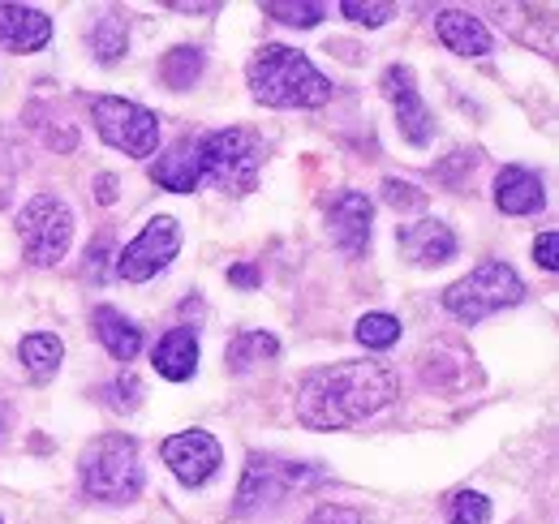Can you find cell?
<instances>
[{
	"label": "cell",
	"instance_id": "obj_16",
	"mask_svg": "<svg viewBox=\"0 0 559 524\" xmlns=\"http://www.w3.org/2000/svg\"><path fill=\"white\" fill-rule=\"evenodd\" d=\"M401 250L418 266H443L456 259V233L443 219H418L401 233Z\"/></svg>",
	"mask_w": 559,
	"mask_h": 524
},
{
	"label": "cell",
	"instance_id": "obj_23",
	"mask_svg": "<svg viewBox=\"0 0 559 524\" xmlns=\"http://www.w3.org/2000/svg\"><path fill=\"white\" fill-rule=\"evenodd\" d=\"M357 340L366 348H392L401 340V319H392V314H366V319H357Z\"/></svg>",
	"mask_w": 559,
	"mask_h": 524
},
{
	"label": "cell",
	"instance_id": "obj_25",
	"mask_svg": "<svg viewBox=\"0 0 559 524\" xmlns=\"http://www.w3.org/2000/svg\"><path fill=\"white\" fill-rule=\"evenodd\" d=\"M95 48H99V61H108V66L126 52V31H121L117 17H104V22H99V31H95Z\"/></svg>",
	"mask_w": 559,
	"mask_h": 524
},
{
	"label": "cell",
	"instance_id": "obj_34",
	"mask_svg": "<svg viewBox=\"0 0 559 524\" xmlns=\"http://www.w3.org/2000/svg\"><path fill=\"white\" fill-rule=\"evenodd\" d=\"M228 279H233V284H241V288H250V284H259V275H254V266H233V271H228Z\"/></svg>",
	"mask_w": 559,
	"mask_h": 524
},
{
	"label": "cell",
	"instance_id": "obj_13",
	"mask_svg": "<svg viewBox=\"0 0 559 524\" xmlns=\"http://www.w3.org/2000/svg\"><path fill=\"white\" fill-rule=\"evenodd\" d=\"M52 39V17L31 4H0V44L9 52H39Z\"/></svg>",
	"mask_w": 559,
	"mask_h": 524
},
{
	"label": "cell",
	"instance_id": "obj_28",
	"mask_svg": "<svg viewBox=\"0 0 559 524\" xmlns=\"http://www.w3.org/2000/svg\"><path fill=\"white\" fill-rule=\"evenodd\" d=\"M383 202L396 206V211H418L421 202H426V194L414 190L409 181H383Z\"/></svg>",
	"mask_w": 559,
	"mask_h": 524
},
{
	"label": "cell",
	"instance_id": "obj_12",
	"mask_svg": "<svg viewBox=\"0 0 559 524\" xmlns=\"http://www.w3.org/2000/svg\"><path fill=\"white\" fill-rule=\"evenodd\" d=\"M370 215H374L370 198L357 194V190H345L328 206V233L341 246V254H349V259L366 254V246H370Z\"/></svg>",
	"mask_w": 559,
	"mask_h": 524
},
{
	"label": "cell",
	"instance_id": "obj_30",
	"mask_svg": "<svg viewBox=\"0 0 559 524\" xmlns=\"http://www.w3.org/2000/svg\"><path fill=\"white\" fill-rule=\"evenodd\" d=\"M306 524H366L353 508H341V503H328V508H319L314 516Z\"/></svg>",
	"mask_w": 559,
	"mask_h": 524
},
{
	"label": "cell",
	"instance_id": "obj_4",
	"mask_svg": "<svg viewBox=\"0 0 559 524\" xmlns=\"http://www.w3.org/2000/svg\"><path fill=\"white\" fill-rule=\"evenodd\" d=\"M78 473H82V490L99 503H130L142 495L139 443L126 434H99L82 452Z\"/></svg>",
	"mask_w": 559,
	"mask_h": 524
},
{
	"label": "cell",
	"instance_id": "obj_24",
	"mask_svg": "<svg viewBox=\"0 0 559 524\" xmlns=\"http://www.w3.org/2000/svg\"><path fill=\"white\" fill-rule=\"evenodd\" d=\"M448 524H490V499L478 495V490H465L452 499V512H448Z\"/></svg>",
	"mask_w": 559,
	"mask_h": 524
},
{
	"label": "cell",
	"instance_id": "obj_10",
	"mask_svg": "<svg viewBox=\"0 0 559 524\" xmlns=\"http://www.w3.org/2000/svg\"><path fill=\"white\" fill-rule=\"evenodd\" d=\"M159 456L186 486H207L211 477L219 473V464H224V452H219V443L211 439L207 430H186V434L164 439Z\"/></svg>",
	"mask_w": 559,
	"mask_h": 524
},
{
	"label": "cell",
	"instance_id": "obj_14",
	"mask_svg": "<svg viewBox=\"0 0 559 524\" xmlns=\"http://www.w3.org/2000/svg\"><path fill=\"white\" fill-rule=\"evenodd\" d=\"M151 181L173 190V194H190L203 186V168H199V138H181L173 142L155 164H151Z\"/></svg>",
	"mask_w": 559,
	"mask_h": 524
},
{
	"label": "cell",
	"instance_id": "obj_3",
	"mask_svg": "<svg viewBox=\"0 0 559 524\" xmlns=\"http://www.w3.org/2000/svg\"><path fill=\"white\" fill-rule=\"evenodd\" d=\"M203 181L219 194H250L263 172V142L250 130H215L199 138Z\"/></svg>",
	"mask_w": 559,
	"mask_h": 524
},
{
	"label": "cell",
	"instance_id": "obj_20",
	"mask_svg": "<svg viewBox=\"0 0 559 524\" xmlns=\"http://www.w3.org/2000/svg\"><path fill=\"white\" fill-rule=\"evenodd\" d=\"M17 357H22V366H26V374H31L35 383H48V379L61 370L66 344H61L57 335H48V331H35V335H26V340L17 344Z\"/></svg>",
	"mask_w": 559,
	"mask_h": 524
},
{
	"label": "cell",
	"instance_id": "obj_15",
	"mask_svg": "<svg viewBox=\"0 0 559 524\" xmlns=\"http://www.w3.org/2000/svg\"><path fill=\"white\" fill-rule=\"evenodd\" d=\"M435 35L456 57H487L490 48H495V39H490V31L483 26V17H474L465 9H443L435 17Z\"/></svg>",
	"mask_w": 559,
	"mask_h": 524
},
{
	"label": "cell",
	"instance_id": "obj_5",
	"mask_svg": "<svg viewBox=\"0 0 559 524\" xmlns=\"http://www.w3.org/2000/svg\"><path fill=\"white\" fill-rule=\"evenodd\" d=\"M525 297V284L521 275L508 266V262L490 259L483 266H474L465 279H456L448 293H443V306L448 314H456L461 323H483L490 314L516 306Z\"/></svg>",
	"mask_w": 559,
	"mask_h": 524
},
{
	"label": "cell",
	"instance_id": "obj_9",
	"mask_svg": "<svg viewBox=\"0 0 559 524\" xmlns=\"http://www.w3.org/2000/svg\"><path fill=\"white\" fill-rule=\"evenodd\" d=\"M177 250H181V228H177V219L155 215L139 237L117 254V275L130 279V284H142V279L159 275L168 262L177 259Z\"/></svg>",
	"mask_w": 559,
	"mask_h": 524
},
{
	"label": "cell",
	"instance_id": "obj_7",
	"mask_svg": "<svg viewBox=\"0 0 559 524\" xmlns=\"http://www.w3.org/2000/svg\"><path fill=\"white\" fill-rule=\"evenodd\" d=\"M91 117H95V130L108 146L134 155V159H146L155 155L159 146V117L151 108H142L134 99H117V95H99L91 104Z\"/></svg>",
	"mask_w": 559,
	"mask_h": 524
},
{
	"label": "cell",
	"instance_id": "obj_29",
	"mask_svg": "<svg viewBox=\"0 0 559 524\" xmlns=\"http://www.w3.org/2000/svg\"><path fill=\"white\" fill-rule=\"evenodd\" d=\"M341 13L353 17V22H361V26H383L396 9H392V4H357V0H345V4H341Z\"/></svg>",
	"mask_w": 559,
	"mask_h": 524
},
{
	"label": "cell",
	"instance_id": "obj_1",
	"mask_svg": "<svg viewBox=\"0 0 559 524\" xmlns=\"http://www.w3.org/2000/svg\"><path fill=\"white\" fill-rule=\"evenodd\" d=\"M401 395V379L383 361H336L301 379L297 421L306 430H349Z\"/></svg>",
	"mask_w": 559,
	"mask_h": 524
},
{
	"label": "cell",
	"instance_id": "obj_31",
	"mask_svg": "<svg viewBox=\"0 0 559 524\" xmlns=\"http://www.w3.org/2000/svg\"><path fill=\"white\" fill-rule=\"evenodd\" d=\"M108 250H112V241H108V233H104V237H95V246H91V250H86V271H91V279H95V284H99V279H104V266H108Z\"/></svg>",
	"mask_w": 559,
	"mask_h": 524
},
{
	"label": "cell",
	"instance_id": "obj_27",
	"mask_svg": "<svg viewBox=\"0 0 559 524\" xmlns=\"http://www.w3.org/2000/svg\"><path fill=\"white\" fill-rule=\"evenodd\" d=\"M139 400H142V383H139V374H121L112 388H108V404L117 408V413H130V408H139Z\"/></svg>",
	"mask_w": 559,
	"mask_h": 524
},
{
	"label": "cell",
	"instance_id": "obj_32",
	"mask_svg": "<svg viewBox=\"0 0 559 524\" xmlns=\"http://www.w3.org/2000/svg\"><path fill=\"white\" fill-rule=\"evenodd\" d=\"M556 246H559V237H556V233H543V237H538V241H534V259L543 262V266H547V271H556V266H559V259H556Z\"/></svg>",
	"mask_w": 559,
	"mask_h": 524
},
{
	"label": "cell",
	"instance_id": "obj_11",
	"mask_svg": "<svg viewBox=\"0 0 559 524\" xmlns=\"http://www.w3.org/2000/svg\"><path fill=\"white\" fill-rule=\"evenodd\" d=\"M383 95L392 99V108H396V126L405 133V142H414V146H426L430 138H435V121H430V108L421 104L418 95V82H414V69L409 66H388L383 69Z\"/></svg>",
	"mask_w": 559,
	"mask_h": 524
},
{
	"label": "cell",
	"instance_id": "obj_19",
	"mask_svg": "<svg viewBox=\"0 0 559 524\" xmlns=\"http://www.w3.org/2000/svg\"><path fill=\"white\" fill-rule=\"evenodd\" d=\"M91 323H95V335H99V344L108 348L112 361H134V357H139L142 331L134 319H126V314L112 310V306H99V310L91 314Z\"/></svg>",
	"mask_w": 559,
	"mask_h": 524
},
{
	"label": "cell",
	"instance_id": "obj_21",
	"mask_svg": "<svg viewBox=\"0 0 559 524\" xmlns=\"http://www.w3.org/2000/svg\"><path fill=\"white\" fill-rule=\"evenodd\" d=\"M276 353H280L276 335H267V331H241V335L228 344V370L246 374V370H254L259 361H272Z\"/></svg>",
	"mask_w": 559,
	"mask_h": 524
},
{
	"label": "cell",
	"instance_id": "obj_26",
	"mask_svg": "<svg viewBox=\"0 0 559 524\" xmlns=\"http://www.w3.org/2000/svg\"><path fill=\"white\" fill-rule=\"evenodd\" d=\"M263 13L280 17L284 26H314L323 17V4H263Z\"/></svg>",
	"mask_w": 559,
	"mask_h": 524
},
{
	"label": "cell",
	"instance_id": "obj_18",
	"mask_svg": "<svg viewBox=\"0 0 559 524\" xmlns=\"http://www.w3.org/2000/svg\"><path fill=\"white\" fill-rule=\"evenodd\" d=\"M543 202H547L543 181L530 168H503L495 177V206L503 215H534V211H543Z\"/></svg>",
	"mask_w": 559,
	"mask_h": 524
},
{
	"label": "cell",
	"instance_id": "obj_17",
	"mask_svg": "<svg viewBox=\"0 0 559 524\" xmlns=\"http://www.w3.org/2000/svg\"><path fill=\"white\" fill-rule=\"evenodd\" d=\"M151 361H155L159 379H168V383H186V379H194V370H199V331L173 327L159 344H155Z\"/></svg>",
	"mask_w": 559,
	"mask_h": 524
},
{
	"label": "cell",
	"instance_id": "obj_2",
	"mask_svg": "<svg viewBox=\"0 0 559 524\" xmlns=\"http://www.w3.org/2000/svg\"><path fill=\"white\" fill-rule=\"evenodd\" d=\"M250 91L267 108H323L332 99V82L284 44H263L254 52Z\"/></svg>",
	"mask_w": 559,
	"mask_h": 524
},
{
	"label": "cell",
	"instance_id": "obj_22",
	"mask_svg": "<svg viewBox=\"0 0 559 524\" xmlns=\"http://www.w3.org/2000/svg\"><path fill=\"white\" fill-rule=\"evenodd\" d=\"M159 73H164L168 86L186 91V86H194V78L203 73V52H199V48H173V52L164 57Z\"/></svg>",
	"mask_w": 559,
	"mask_h": 524
},
{
	"label": "cell",
	"instance_id": "obj_33",
	"mask_svg": "<svg viewBox=\"0 0 559 524\" xmlns=\"http://www.w3.org/2000/svg\"><path fill=\"white\" fill-rule=\"evenodd\" d=\"M95 198H99L104 206H112V202H117V177H108V172H104V177L95 181Z\"/></svg>",
	"mask_w": 559,
	"mask_h": 524
},
{
	"label": "cell",
	"instance_id": "obj_6",
	"mask_svg": "<svg viewBox=\"0 0 559 524\" xmlns=\"http://www.w3.org/2000/svg\"><path fill=\"white\" fill-rule=\"evenodd\" d=\"M17 237H22V250L35 266H57V262L70 254L73 241V215L70 206L57 194H39L31 198L17 215Z\"/></svg>",
	"mask_w": 559,
	"mask_h": 524
},
{
	"label": "cell",
	"instance_id": "obj_8",
	"mask_svg": "<svg viewBox=\"0 0 559 524\" xmlns=\"http://www.w3.org/2000/svg\"><path fill=\"white\" fill-rule=\"evenodd\" d=\"M301 481H319V473H314V468H301V464H288V460L250 456L233 512H237V516H250V512H259L263 503L284 499V495H288L293 486H301Z\"/></svg>",
	"mask_w": 559,
	"mask_h": 524
}]
</instances>
